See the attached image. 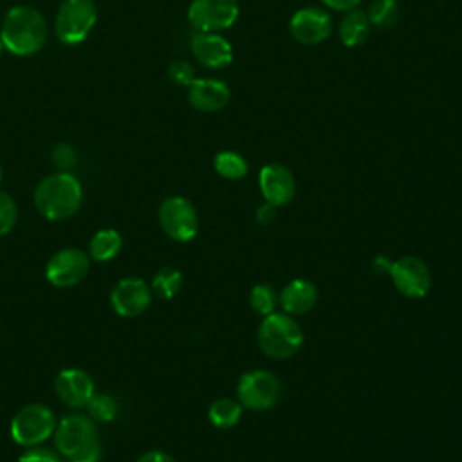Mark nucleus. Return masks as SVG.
<instances>
[{
    "label": "nucleus",
    "mask_w": 462,
    "mask_h": 462,
    "mask_svg": "<svg viewBox=\"0 0 462 462\" xmlns=\"http://www.w3.org/2000/svg\"><path fill=\"white\" fill-rule=\"evenodd\" d=\"M328 9L332 11H339V13H346V11H352L356 9L361 0H321Z\"/></svg>",
    "instance_id": "obj_32"
},
{
    "label": "nucleus",
    "mask_w": 462,
    "mask_h": 462,
    "mask_svg": "<svg viewBox=\"0 0 462 462\" xmlns=\"http://www.w3.org/2000/svg\"><path fill=\"white\" fill-rule=\"evenodd\" d=\"M249 303H251L253 310H256L262 316H267V314L274 312V309L278 305V294L274 292L273 287H269L265 283H258L251 289Z\"/></svg>",
    "instance_id": "obj_26"
},
{
    "label": "nucleus",
    "mask_w": 462,
    "mask_h": 462,
    "mask_svg": "<svg viewBox=\"0 0 462 462\" xmlns=\"http://www.w3.org/2000/svg\"><path fill=\"white\" fill-rule=\"evenodd\" d=\"M168 78L180 87H188L195 79V70L193 65L186 60H175L168 67Z\"/></svg>",
    "instance_id": "obj_28"
},
{
    "label": "nucleus",
    "mask_w": 462,
    "mask_h": 462,
    "mask_svg": "<svg viewBox=\"0 0 462 462\" xmlns=\"http://www.w3.org/2000/svg\"><path fill=\"white\" fill-rule=\"evenodd\" d=\"M370 29L372 25L366 13L356 7L352 11H346L341 16L337 25V34L345 47H359L368 38Z\"/></svg>",
    "instance_id": "obj_19"
},
{
    "label": "nucleus",
    "mask_w": 462,
    "mask_h": 462,
    "mask_svg": "<svg viewBox=\"0 0 462 462\" xmlns=\"http://www.w3.org/2000/svg\"><path fill=\"white\" fill-rule=\"evenodd\" d=\"M182 287V274L179 269L175 267H164L161 269L155 276H153V282H152V291L164 298V300H170L173 298Z\"/></svg>",
    "instance_id": "obj_24"
},
{
    "label": "nucleus",
    "mask_w": 462,
    "mask_h": 462,
    "mask_svg": "<svg viewBox=\"0 0 462 462\" xmlns=\"http://www.w3.org/2000/svg\"><path fill=\"white\" fill-rule=\"evenodd\" d=\"M2 49H4V43H2V38H0V52H2Z\"/></svg>",
    "instance_id": "obj_35"
},
{
    "label": "nucleus",
    "mask_w": 462,
    "mask_h": 462,
    "mask_svg": "<svg viewBox=\"0 0 462 462\" xmlns=\"http://www.w3.org/2000/svg\"><path fill=\"white\" fill-rule=\"evenodd\" d=\"M236 0H191L188 20L197 32H218L229 29L238 20Z\"/></svg>",
    "instance_id": "obj_9"
},
{
    "label": "nucleus",
    "mask_w": 462,
    "mask_h": 462,
    "mask_svg": "<svg viewBox=\"0 0 462 462\" xmlns=\"http://www.w3.org/2000/svg\"><path fill=\"white\" fill-rule=\"evenodd\" d=\"M54 442L69 462H99L101 442L94 420L85 413L65 415L54 430Z\"/></svg>",
    "instance_id": "obj_1"
},
{
    "label": "nucleus",
    "mask_w": 462,
    "mask_h": 462,
    "mask_svg": "<svg viewBox=\"0 0 462 462\" xmlns=\"http://www.w3.org/2000/svg\"><path fill=\"white\" fill-rule=\"evenodd\" d=\"M191 52L202 67L213 70L226 69L233 61V47L218 32H197L191 38Z\"/></svg>",
    "instance_id": "obj_15"
},
{
    "label": "nucleus",
    "mask_w": 462,
    "mask_h": 462,
    "mask_svg": "<svg viewBox=\"0 0 462 462\" xmlns=\"http://www.w3.org/2000/svg\"><path fill=\"white\" fill-rule=\"evenodd\" d=\"M88 417L99 422H108L117 415V402L108 393H94L87 404Z\"/></svg>",
    "instance_id": "obj_25"
},
{
    "label": "nucleus",
    "mask_w": 462,
    "mask_h": 462,
    "mask_svg": "<svg viewBox=\"0 0 462 462\" xmlns=\"http://www.w3.org/2000/svg\"><path fill=\"white\" fill-rule=\"evenodd\" d=\"M334 29L330 14L321 7H301L289 20L291 36L301 45H319Z\"/></svg>",
    "instance_id": "obj_11"
},
{
    "label": "nucleus",
    "mask_w": 462,
    "mask_h": 462,
    "mask_svg": "<svg viewBox=\"0 0 462 462\" xmlns=\"http://www.w3.org/2000/svg\"><path fill=\"white\" fill-rule=\"evenodd\" d=\"M388 274L395 289L406 298H422L431 287L430 269L417 256H402L397 262H392Z\"/></svg>",
    "instance_id": "obj_10"
},
{
    "label": "nucleus",
    "mask_w": 462,
    "mask_h": 462,
    "mask_svg": "<svg viewBox=\"0 0 462 462\" xmlns=\"http://www.w3.org/2000/svg\"><path fill=\"white\" fill-rule=\"evenodd\" d=\"M208 417L217 428H233L242 417V404L235 399L220 397L209 404Z\"/></svg>",
    "instance_id": "obj_22"
},
{
    "label": "nucleus",
    "mask_w": 462,
    "mask_h": 462,
    "mask_svg": "<svg viewBox=\"0 0 462 462\" xmlns=\"http://www.w3.org/2000/svg\"><path fill=\"white\" fill-rule=\"evenodd\" d=\"M370 25L377 29H390L399 18L397 0H374L366 13Z\"/></svg>",
    "instance_id": "obj_23"
},
{
    "label": "nucleus",
    "mask_w": 462,
    "mask_h": 462,
    "mask_svg": "<svg viewBox=\"0 0 462 462\" xmlns=\"http://www.w3.org/2000/svg\"><path fill=\"white\" fill-rule=\"evenodd\" d=\"M231 99L226 81L217 78H195L188 85V103L199 112H218Z\"/></svg>",
    "instance_id": "obj_16"
},
{
    "label": "nucleus",
    "mask_w": 462,
    "mask_h": 462,
    "mask_svg": "<svg viewBox=\"0 0 462 462\" xmlns=\"http://www.w3.org/2000/svg\"><path fill=\"white\" fill-rule=\"evenodd\" d=\"M318 301V289L310 280L294 278L291 280L278 296V303L291 316H301L314 309Z\"/></svg>",
    "instance_id": "obj_18"
},
{
    "label": "nucleus",
    "mask_w": 462,
    "mask_h": 462,
    "mask_svg": "<svg viewBox=\"0 0 462 462\" xmlns=\"http://www.w3.org/2000/svg\"><path fill=\"white\" fill-rule=\"evenodd\" d=\"M58 397L69 408H83L94 395V381L81 368H65L58 374L54 383Z\"/></svg>",
    "instance_id": "obj_17"
},
{
    "label": "nucleus",
    "mask_w": 462,
    "mask_h": 462,
    "mask_svg": "<svg viewBox=\"0 0 462 462\" xmlns=\"http://www.w3.org/2000/svg\"><path fill=\"white\" fill-rule=\"evenodd\" d=\"M276 218V208L269 202H263L258 209H256V220L262 226H269L273 220Z\"/></svg>",
    "instance_id": "obj_31"
},
{
    "label": "nucleus",
    "mask_w": 462,
    "mask_h": 462,
    "mask_svg": "<svg viewBox=\"0 0 462 462\" xmlns=\"http://www.w3.org/2000/svg\"><path fill=\"white\" fill-rule=\"evenodd\" d=\"M123 245V238L119 235V231L116 229H101L97 233H94V236L90 238L88 244V253L94 260L97 262H106L110 258H114Z\"/></svg>",
    "instance_id": "obj_20"
},
{
    "label": "nucleus",
    "mask_w": 462,
    "mask_h": 462,
    "mask_svg": "<svg viewBox=\"0 0 462 462\" xmlns=\"http://www.w3.org/2000/svg\"><path fill=\"white\" fill-rule=\"evenodd\" d=\"M390 263H392V262H390L388 258H384V256H377V258L374 260V267H375L377 273H388Z\"/></svg>",
    "instance_id": "obj_34"
},
{
    "label": "nucleus",
    "mask_w": 462,
    "mask_h": 462,
    "mask_svg": "<svg viewBox=\"0 0 462 462\" xmlns=\"http://www.w3.org/2000/svg\"><path fill=\"white\" fill-rule=\"evenodd\" d=\"M97 20V7L92 0H63L56 14V34L67 45L81 43Z\"/></svg>",
    "instance_id": "obj_6"
},
{
    "label": "nucleus",
    "mask_w": 462,
    "mask_h": 462,
    "mask_svg": "<svg viewBox=\"0 0 462 462\" xmlns=\"http://www.w3.org/2000/svg\"><path fill=\"white\" fill-rule=\"evenodd\" d=\"M152 301V289L148 283L137 276H128L119 280L110 292V305L116 314L125 318H134L143 314Z\"/></svg>",
    "instance_id": "obj_13"
},
{
    "label": "nucleus",
    "mask_w": 462,
    "mask_h": 462,
    "mask_svg": "<svg viewBox=\"0 0 462 462\" xmlns=\"http://www.w3.org/2000/svg\"><path fill=\"white\" fill-rule=\"evenodd\" d=\"M52 162L61 171H67L69 168H72L76 164V152H74V148L69 146V144H58L52 150Z\"/></svg>",
    "instance_id": "obj_30"
},
{
    "label": "nucleus",
    "mask_w": 462,
    "mask_h": 462,
    "mask_svg": "<svg viewBox=\"0 0 462 462\" xmlns=\"http://www.w3.org/2000/svg\"><path fill=\"white\" fill-rule=\"evenodd\" d=\"M135 462H175L168 453L153 449V451H146L144 455H141Z\"/></svg>",
    "instance_id": "obj_33"
},
{
    "label": "nucleus",
    "mask_w": 462,
    "mask_h": 462,
    "mask_svg": "<svg viewBox=\"0 0 462 462\" xmlns=\"http://www.w3.org/2000/svg\"><path fill=\"white\" fill-rule=\"evenodd\" d=\"M56 415L49 406L32 402L23 406L11 420V437L16 444L32 448L45 442L56 430Z\"/></svg>",
    "instance_id": "obj_5"
},
{
    "label": "nucleus",
    "mask_w": 462,
    "mask_h": 462,
    "mask_svg": "<svg viewBox=\"0 0 462 462\" xmlns=\"http://www.w3.org/2000/svg\"><path fill=\"white\" fill-rule=\"evenodd\" d=\"M83 200L79 180L69 171L42 179L34 189V206L49 220H65L78 213Z\"/></svg>",
    "instance_id": "obj_2"
},
{
    "label": "nucleus",
    "mask_w": 462,
    "mask_h": 462,
    "mask_svg": "<svg viewBox=\"0 0 462 462\" xmlns=\"http://www.w3.org/2000/svg\"><path fill=\"white\" fill-rule=\"evenodd\" d=\"M213 168L220 177L229 180H240L249 171L247 161L238 152H233V150L218 152L213 159Z\"/></svg>",
    "instance_id": "obj_21"
},
{
    "label": "nucleus",
    "mask_w": 462,
    "mask_h": 462,
    "mask_svg": "<svg viewBox=\"0 0 462 462\" xmlns=\"http://www.w3.org/2000/svg\"><path fill=\"white\" fill-rule=\"evenodd\" d=\"M159 222L164 233L177 242H189L199 231V215L195 206L180 195L168 197L159 206Z\"/></svg>",
    "instance_id": "obj_8"
},
{
    "label": "nucleus",
    "mask_w": 462,
    "mask_h": 462,
    "mask_svg": "<svg viewBox=\"0 0 462 462\" xmlns=\"http://www.w3.org/2000/svg\"><path fill=\"white\" fill-rule=\"evenodd\" d=\"M18 462H63V460L52 449H47L42 446H32L25 453L20 455Z\"/></svg>",
    "instance_id": "obj_29"
},
{
    "label": "nucleus",
    "mask_w": 462,
    "mask_h": 462,
    "mask_svg": "<svg viewBox=\"0 0 462 462\" xmlns=\"http://www.w3.org/2000/svg\"><path fill=\"white\" fill-rule=\"evenodd\" d=\"M303 345V332L291 314L271 312L258 327V346L273 359H289Z\"/></svg>",
    "instance_id": "obj_4"
},
{
    "label": "nucleus",
    "mask_w": 462,
    "mask_h": 462,
    "mask_svg": "<svg viewBox=\"0 0 462 462\" xmlns=\"http://www.w3.org/2000/svg\"><path fill=\"white\" fill-rule=\"evenodd\" d=\"M280 381L274 374L267 370H253L244 374L236 384V401L242 408L253 411L271 410L280 399Z\"/></svg>",
    "instance_id": "obj_7"
},
{
    "label": "nucleus",
    "mask_w": 462,
    "mask_h": 462,
    "mask_svg": "<svg viewBox=\"0 0 462 462\" xmlns=\"http://www.w3.org/2000/svg\"><path fill=\"white\" fill-rule=\"evenodd\" d=\"M0 180H2V168H0Z\"/></svg>",
    "instance_id": "obj_36"
},
{
    "label": "nucleus",
    "mask_w": 462,
    "mask_h": 462,
    "mask_svg": "<svg viewBox=\"0 0 462 462\" xmlns=\"http://www.w3.org/2000/svg\"><path fill=\"white\" fill-rule=\"evenodd\" d=\"M258 186L265 202L274 208L285 206L294 199L296 180L292 171L280 162H269L262 166L258 173Z\"/></svg>",
    "instance_id": "obj_14"
},
{
    "label": "nucleus",
    "mask_w": 462,
    "mask_h": 462,
    "mask_svg": "<svg viewBox=\"0 0 462 462\" xmlns=\"http://www.w3.org/2000/svg\"><path fill=\"white\" fill-rule=\"evenodd\" d=\"M0 38L9 52L16 56H31L43 47L47 40V25L34 7L14 5L4 18Z\"/></svg>",
    "instance_id": "obj_3"
},
{
    "label": "nucleus",
    "mask_w": 462,
    "mask_h": 462,
    "mask_svg": "<svg viewBox=\"0 0 462 462\" xmlns=\"http://www.w3.org/2000/svg\"><path fill=\"white\" fill-rule=\"evenodd\" d=\"M16 204L13 200L11 195H7L5 191H0V236L7 235L14 222H16Z\"/></svg>",
    "instance_id": "obj_27"
},
{
    "label": "nucleus",
    "mask_w": 462,
    "mask_h": 462,
    "mask_svg": "<svg viewBox=\"0 0 462 462\" xmlns=\"http://www.w3.org/2000/svg\"><path fill=\"white\" fill-rule=\"evenodd\" d=\"M88 256L78 247H67L51 256L45 276L54 287H72L88 273Z\"/></svg>",
    "instance_id": "obj_12"
}]
</instances>
